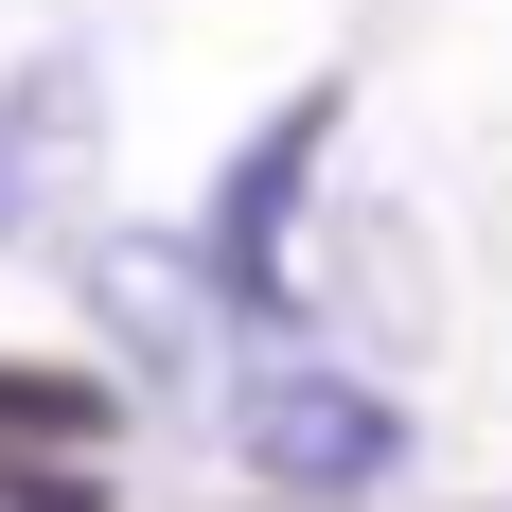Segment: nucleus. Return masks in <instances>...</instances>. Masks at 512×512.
I'll use <instances>...</instances> for the list:
<instances>
[{"label":"nucleus","instance_id":"f257e3e1","mask_svg":"<svg viewBox=\"0 0 512 512\" xmlns=\"http://www.w3.org/2000/svg\"><path fill=\"white\" fill-rule=\"evenodd\" d=\"M230 442H248V477H283V495H371V477L407 460V407H389L371 371H336V354H265L248 389H230Z\"/></svg>","mask_w":512,"mask_h":512},{"label":"nucleus","instance_id":"f03ea898","mask_svg":"<svg viewBox=\"0 0 512 512\" xmlns=\"http://www.w3.org/2000/svg\"><path fill=\"white\" fill-rule=\"evenodd\" d=\"M336 159V89H301V106H265V142L212 177V212H195V283L212 301H248V318H283L301 301V177Z\"/></svg>","mask_w":512,"mask_h":512},{"label":"nucleus","instance_id":"7ed1b4c3","mask_svg":"<svg viewBox=\"0 0 512 512\" xmlns=\"http://www.w3.org/2000/svg\"><path fill=\"white\" fill-rule=\"evenodd\" d=\"M89 142H106V71L89 53H18L0 71V248H36L53 212H71Z\"/></svg>","mask_w":512,"mask_h":512},{"label":"nucleus","instance_id":"20e7f679","mask_svg":"<svg viewBox=\"0 0 512 512\" xmlns=\"http://www.w3.org/2000/svg\"><path fill=\"white\" fill-rule=\"evenodd\" d=\"M89 301H106V336H124L142 371H177L195 318H212V283H195V248H124V230H106V248H89Z\"/></svg>","mask_w":512,"mask_h":512},{"label":"nucleus","instance_id":"39448f33","mask_svg":"<svg viewBox=\"0 0 512 512\" xmlns=\"http://www.w3.org/2000/svg\"><path fill=\"white\" fill-rule=\"evenodd\" d=\"M0 442H106V389H36V371H0Z\"/></svg>","mask_w":512,"mask_h":512}]
</instances>
